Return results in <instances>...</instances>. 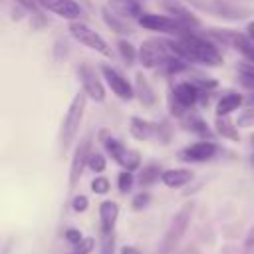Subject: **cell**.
<instances>
[{"label":"cell","mask_w":254,"mask_h":254,"mask_svg":"<svg viewBox=\"0 0 254 254\" xmlns=\"http://www.w3.org/2000/svg\"><path fill=\"white\" fill-rule=\"evenodd\" d=\"M169 44H171V50L179 58L187 60L189 64L216 67L224 62V58L218 50V44L208 36L196 34L194 30H189L187 34L177 36V38H169Z\"/></svg>","instance_id":"1"},{"label":"cell","mask_w":254,"mask_h":254,"mask_svg":"<svg viewBox=\"0 0 254 254\" xmlns=\"http://www.w3.org/2000/svg\"><path fill=\"white\" fill-rule=\"evenodd\" d=\"M87 99L89 97L83 91H77L67 105V111L62 119V127H60V139H58L62 153H65L73 145V141L79 133V127H81L83 115H85V107H87Z\"/></svg>","instance_id":"2"},{"label":"cell","mask_w":254,"mask_h":254,"mask_svg":"<svg viewBox=\"0 0 254 254\" xmlns=\"http://www.w3.org/2000/svg\"><path fill=\"white\" fill-rule=\"evenodd\" d=\"M202 91L190 81V79H181L175 81L169 89V97H167V105L171 115H175L177 119H181L187 111L194 109L196 103L200 101Z\"/></svg>","instance_id":"3"},{"label":"cell","mask_w":254,"mask_h":254,"mask_svg":"<svg viewBox=\"0 0 254 254\" xmlns=\"http://www.w3.org/2000/svg\"><path fill=\"white\" fill-rule=\"evenodd\" d=\"M173 56H177V54L171 50L169 38H147L139 46V62L145 69L163 67Z\"/></svg>","instance_id":"4"},{"label":"cell","mask_w":254,"mask_h":254,"mask_svg":"<svg viewBox=\"0 0 254 254\" xmlns=\"http://www.w3.org/2000/svg\"><path fill=\"white\" fill-rule=\"evenodd\" d=\"M77 73V81L81 85V91L95 103H103L105 97H107V91H105V79L101 75V69H95L91 64L83 62L77 65L75 69Z\"/></svg>","instance_id":"5"},{"label":"cell","mask_w":254,"mask_h":254,"mask_svg":"<svg viewBox=\"0 0 254 254\" xmlns=\"http://www.w3.org/2000/svg\"><path fill=\"white\" fill-rule=\"evenodd\" d=\"M67 32H69V36H71L75 42H79L83 48H87V50H91V52H97V54H101L103 58H111V48H109V44L105 42V38H103L101 34H97L93 28H89L85 22H81V20L69 22Z\"/></svg>","instance_id":"6"},{"label":"cell","mask_w":254,"mask_h":254,"mask_svg":"<svg viewBox=\"0 0 254 254\" xmlns=\"http://www.w3.org/2000/svg\"><path fill=\"white\" fill-rule=\"evenodd\" d=\"M137 24L143 26L145 30L151 32H159V34H169V36H183L189 32V28H185L179 20H175L169 14H155V12H141V16L137 18Z\"/></svg>","instance_id":"7"},{"label":"cell","mask_w":254,"mask_h":254,"mask_svg":"<svg viewBox=\"0 0 254 254\" xmlns=\"http://www.w3.org/2000/svg\"><path fill=\"white\" fill-rule=\"evenodd\" d=\"M192 210H194V204L192 202H185L179 208V212L173 216V220H171V224H169V228L165 232V238H163V250H161V254H169L179 244V240L183 238V234H185V230H187V226L190 222Z\"/></svg>","instance_id":"8"},{"label":"cell","mask_w":254,"mask_h":254,"mask_svg":"<svg viewBox=\"0 0 254 254\" xmlns=\"http://www.w3.org/2000/svg\"><path fill=\"white\" fill-rule=\"evenodd\" d=\"M89 155H91V137L85 135L83 139H79V143L75 145L73 155H71L69 177H67V189H69V190H73L75 185L79 183V179H81V175H83V169L87 167Z\"/></svg>","instance_id":"9"},{"label":"cell","mask_w":254,"mask_h":254,"mask_svg":"<svg viewBox=\"0 0 254 254\" xmlns=\"http://www.w3.org/2000/svg\"><path fill=\"white\" fill-rule=\"evenodd\" d=\"M101 75H103L107 87H109L119 99L129 101V99L135 97V87H133V83H131L121 71H117L115 67H111L109 64H103V65H101Z\"/></svg>","instance_id":"10"},{"label":"cell","mask_w":254,"mask_h":254,"mask_svg":"<svg viewBox=\"0 0 254 254\" xmlns=\"http://www.w3.org/2000/svg\"><path fill=\"white\" fill-rule=\"evenodd\" d=\"M218 153V145L212 139H200L194 141L179 151V159L185 163H204L210 161Z\"/></svg>","instance_id":"11"},{"label":"cell","mask_w":254,"mask_h":254,"mask_svg":"<svg viewBox=\"0 0 254 254\" xmlns=\"http://www.w3.org/2000/svg\"><path fill=\"white\" fill-rule=\"evenodd\" d=\"M163 8L167 10L169 16H173L175 20H179L185 28L189 30H198L202 24H200V18L183 2V0H163L161 2Z\"/></svg>","instance_id":"12"},{"label":"cell","mask_w":254,"mask_h":254,"mask_svg":"<svg viewBox=\"0 0 254 254\" xmlns=\"http://www.w3.org/2000/svg\"><path fill=\"white\" fill-rule=\"evenodd\" d=\"M40 6L67 22L79 20L81 18V6L75 0H38Z\"/></svg>","instance_id":"13"},{"label":"cell","mask_w":254,"mask_h":254,"mask_svg":"<svg viewBox=\"0 0 254 254\" xmlns=\"http://www.w3.org/2000/svg\"><path fill=\"white\" fill-rule=\"evenodd\" d=\"M179 123H181L187 131H190V133L198 135L200 139H212V137H214V133H216V131H212V129H210V125L206 123V119L196 111V107H194V109H190V111H187V113L179 119Z\"/></svg>","instance_id":"14"},{"label":"cell","mask_w":254,"mask_h":254,"mask_svg":"<svg viewBox=\"0 0 254 254\" xmlns=\"http://www.w3.org/2000/svg\"><path fill=\"white\" fill-rule=\"evenodd\" d=\"M159 129L161 123H155L151 119H143V117H131L129 119V133L133 139L137 141H157L159 139Z\"/></svg>","instance_id":"15"},{"label":"cell","mask_w":254,"mask_h":254,"mask_svg":"<svg viewBox=\"0 0 254 254\" xmlns=\"http://www.w3.org/2000/svg\"><path fill=\"white\" fill-rule=\"evenodd\" d=\"M133 87H135V97L137 101L145 107V109H151L155 103H157V93L149 81V77L145 73H137L135 75V81H133Z\"/></svg>","instance_id":"16"},{"label":"cell","mask_w":254,"mask_h":254,"mask_svg":"<svg viewBox=\"0 0 254 254\" xmlns=\"http://www.w3.org/2000/svg\"><path fill=\"white\" fill-rule=\"evenodd\" d=\"M192 177L194 173L190 169H167L161 175V183L169 189H181V187H187L192 181Z\"/></svg>","instance_id":"17"},{"label":"cell","mask_w":254,"mask_h":254,"mask_svg":"<svg viewBox=\"0 0 254 254\" xmlns=\"http://www.w3.org/2000/svg\"><path fill=\"white\" fill-rule=\"evenodd\" d=\"M99 141H101V145H103V149H105V153L119 165V161L123 159V155H125V151H127V147L117 139V137H113L111 135V131H107V129H101L99 131Z\"/></svg>","instance_id":"18"},{"label":"cell","mask_w":254,"mask_h":254,"mask_svg":"<svg viewBox=\"0 0 254 254\" xmlns=\"http://www.w3.org/2000/svg\"><path fill=\"white\" fill-rule=\"evenodd\" d=\"M119 218V206L113 200H103L99 204V222H101V234L113 232L115 222Z\"/></svg>","instance_id":"19"},{"label":"cell","mask_w":254,"mask_h":254,"mask_svg":"<svg viewBox=\"0 0 254 254\" xmlns=\"http://www.w3.org/2000/svg\"><path fill=\"white\" fill-rule=\"evenodd\" d=\"M244 103V97L238 93V91H224L218 101H216V117H224V115H230L232 111H236L240 105Z\"/></svg>","instance_id":"20"},{"label":"cell","mask_w":254,"mask_h":254,"mask_svg":"<svg viewBox=\"0 0 254 254\" xmlns=\"http://www.w3.org/2000/svg\"><path fill=\"white\" fill-rule=\"evenodd\" d=\"M107 6H109L115 14L123 16V18H127V20H137V18L141 16V12H143L139 0H109Z\"/></svg>","instance_id":"21"},{"label":"cell","mask_w":254,"mask_h":254,"mask_svg":"<svg viewBox=\"0 0 254 254\" xmlns=\"http://www.w3.org/2000/svg\"><path fill=\"white\" fill-rule=\"evenodd\" d=\"M101 16H103V22L107 24V28H111V32H115V34H129L131 32L129 20L119 16V14H115L107 4L101 8Z\"/></svg>","instance_id":"22"},{"label":"cell","mask_w":254,"mask_h":254,"mask_svg":"<svg viewBox=\"0 0 254 254\" xmlns=\"http://www.w3.org/2000/svg\"><path fill=\"white\" fill-rule=\"evenodd\" d=\"M214 131L216 135H220L222 139H228V141H238L240 139V133H238V125L236 121L230 119V115H224V117H216L214 121Z\"/></svg>","instance_id":"23"},{"label":"cell","mask_w":254,"mask_h":254,"mask_svg":"<svg viewBox=\"0 0 254 254\" xmlns=\"http://www.w3.org/2000/svg\"><path fill=\"white\" fill-rule=\"evenodd\" d=\"M232 48L236 52H240L244 60L254 62V42L248 38V34H238L236 32L234 38H232Z\"/></svg>","instance_id":"24"},{"label":"cell","mask_w":254,"mask_h":254,"mask_svg":"<svg viewBox=\"0 0 254 254\" xmlns=\"http://www.w3.org/2000/svg\"><path fill=\"white\" fill-rule=\"evenodd\" d=\"M117 52H119V56H121V60H123L125 65H133V64L139 60V48H135V46H133L129 40H125V38L117 40Z\"/></svg>","instance_id":"25"},{"label":"cell","mask_w":254,"mask_h":254,"mask_svg":"<svg viewBox=\"0 0 254 254\" xmlns=\"http://www.w3.org/2000/svg\"><path fill=\"white\" fill-rule=\"evenodd\" d=\"M161 175H163L161 167H159V165H155V163H149V165H145V167L139 171L137 183H139L141 187H151L153 183H157V181L161 179Z\"/></svg>","instance_id":"26"},{"label":"cell","mask_w":254,"mask_h":254,"mask_svg":"<svg viewBox=\"0 0 254 254\" xmlns=\"http://www.w3.org/2000/svg\"><path fill=\"white\" fill-rule=\"evenodd\" d=\"M238 79L240 83L250 91L254 89V62H248V60H242L238 64Z\"/></svg>","instance_id":"27"},{"label":"cell","mask_w":254,"mask_h":254,"mask_svg":"<svg viewBox=\"0 0 254 254\" xmlns=\"http://www.w3.org/2000/svg\"><path fill=\"white\" fill-rule=\"evenodd\" d=\"M119 165L125 169V171H137L141 167V153L135 151V149H127L123 159L119 161Z\"/></svg>","instance_id":"28"},{"label":"cell","mask_w":254,"mask_h":254,"mask_svg":"<svg viewBox=\"0 0 254 254\" xmlns=\"http://www.w3.org/2000/svg\"><path fill=\"white\" fill-rule=\"evenodd\" d=\"M105 167H107V159H105V155L99 153V151H91L89 161H87V169L93 171V173H103Z\"/></svg>","instance_id":"29"},{"label":"cell","mask_w":254,"mask_h":254,"mask_svg":"<svg viewBox=\"0 0 254 254\" xmlns=\"http://www.w3.org/2000/svg\"><path fill=\"white\" fill-rule=\"evenodd\" d=\"M133 185H135V175H133V171H121L119 175H117V189H119V192H129L131 189H133Z\"/></svg>","instance_id":"30"},{"label":"cell","mask_w":254,"mask_h":254,"mask_svg":"<svg viewBox=\"0 0 254 254\" xmlns=\"http://www.w3.org/2000/svg\"><path fill=\"white\" fill-rule=\"evenodd\" d=\"M236 125H238V129H252L254 127V107L242 109L236 117Z\"/></svg>","instance_id":"31"},{"label":"cell","mask_w":254,"mask_h":254,"mask_svg":"<svg viewBox=\"0 0 254 254\" xmlns=\"http://www.w3.org/2000/svg\"><path fill=\"white\" fill-rule=\"evenodd\" d=\"M91 190L95 192V194H107L109 192V189H111V185H109V179L107 177H95L93 181H91Z\"/></svg>","instance_id":"32"},{"label":"cell","mask_w":254,"mask_h":254,"mask_svg":"<svg viewBox=\"0 0 254 254\" xmlns=\"http://www.w3.org/2000/svg\"><path fill=\"white\" fill-rule=\"evenodd\" d=\"M149 202H151V194H149L147 190H141L139 194L133 196V200H131V208H133V210H143V208L149 206Z\"/></svg>","instance_id":"33"},{"label":"cell","mask_w":254,"mask_h":254,"mask_svg":"<svg viewBox=\"0 0 254 254\" xmlns=\"http://www.w3.org/2000/svg\"><path fill=\"white\" fill-rule=\"evenodd\" d=\"M87 206H89V198L85 194H75L71 198V210L73 212H85Z\"/></svg>","instance_id":"34"},{"label":"cell","mask_w":254,"mask_h":254,"mask_svg":"<svg viewBox=\"0 0 254 254\" xmlns=\"http://www.w3.org/2000/svg\"><path fill=\"white\" fill-rule=\"evenodd\" d=\"M101 254H115V238H113V232H105L103 234Z\"/></svg>","instance_id":"35"},{"label":"cell","mask_w":254,"mask_h":254,"mask_svg":"<svg viewBox=\"0 0 254 254\" xmlns=\"http://www.w3.org/2000/svg\"><path fill=\"white\" fill-rule=\"evenodd\" d=\"M93 246H95V240L93 238H83L79 244H75L73 252H69V254H91Z\"/></svg>","instance_id":"36"},{"label":"cell","mask_w":254,"mask_h":254,"mask_svg":"<svg viewBox=\"0 0 254 254\" xmlns=\"http://www.w3.org/2000/svg\"><path fill=\"white\" fill-rule=\"evenodd\" d=\"M64 236H65V240H67L69 244H73V246L83 240V236H81V232H79L77 228H67V230L64 232Z\"/></svg>","instance_id":"37"},{"label":"cell","mask_w":254,"mask_h":254,"mask_svg":"<svg viewBox=\"0 0 254 254\" xmlns=\"http://www.w3.org/2000/svg\"><path fill=\"white\" fill-rule=\"evenodd\" d=\"M244 248H248V250H252V248H254V224H252V228H250V230H248V234H246Z\"/></svg>","instance_id":"38"},{"label":"cell","mask_w":254,"mask_h":254,"mask_svg":"<svg viewBox=\"0 0 254 254\" xmlns=\"http://www.w3.org/2000/svg\"><path fill=\"white\" fill-rule=\"evenodd\" d=\"M121 254H141V252H139V248H135V246H123V248H121Z\"/></svg>","instance_id":"39"},{"label":"cell","mask_w":254,"mask_h":254,"mask_svg":"<svg viewBox=\"0 0 254 254\" xmlns=\"http://www.w3.org/2000/svg\"><path fill=\"white\" fill-rule=\"evenodd\" d=\"M246 34H248V38L254 42V20L248 22V26H246Z\"/></svg>","instance_id":"40"},{"label":"cell","mask_w":254,"mask_h":254,"mask_svg":"<svg viewBox=\"0 0 254 254\" xmlns=\"http://www.w3.org/2000/svg\"><path fill=\"white\" fill-rule=\"evenodd\" d=\"M248 101L254 103V89H250V95H248Z\"/></svg>","instance_id":"41"},{"label":"cell","mask_w":254,"mask_h":254,"mask_svg":"<svg viewBox=\"0 0 254 254\" xmlns=\"http://www.w3.org/2000/svg\"><path fill=\"white\" fill-rule=\"evenodd\" d=\"M250 145H252V147H254V133H252V135H250Z\"/></svg>","instance_id":"42"},{"label":"cell","mask_w":254,"mask_h":254,"mask_svg":"<svg viewBox=\"0 0 254 254\" xmlns=\"http://www.w3.org/2000/svg\"><path fill=\"white\" fill-rule=\"evenodd\" d=\"M250 163H252V167H254V153H252V157H250Z\"/></svg>","instance_id":"43"}]
</instances>
